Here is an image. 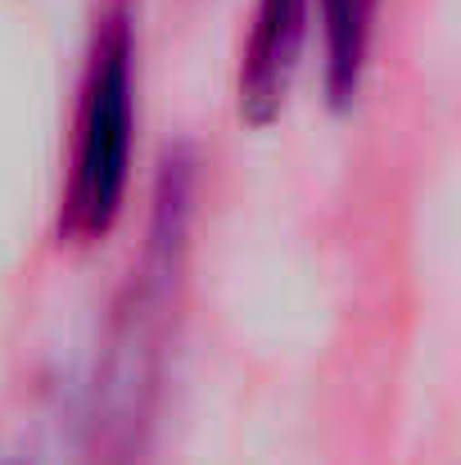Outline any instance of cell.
I'll return each mask as SVG.
<instances>
[{
  "label": "cell",
  "instance_id": "cell-1",
  "mask_svg": "<svg viewBox=\"0 0 461 465\" xmlns=\"http://www.w3.org/2000/svg\"><path fill=\"white\" fill-rule=\"evenodd\" d=\"M136 9L132 0H109L95 18L77 91L73 154L59 199L64 244H100L123 222L136 158Z\"/></svg>",
  "mask_w": 461,
  "mask_h": 465
},
{
  "label": "cell",
  "instance_id": "cell-2",
  "mask_svg": "<svg viewBox=\"0 0 461 465\" xmlns=\"http://www.w3.org/2000/svg\"><path fill=\"white\" fill-rule=\"evenodd\" d=\"M307 23L312 0H254L236 73V104L249 127L263 132L286 114L307 45Z\"/></svg>",
  "mask_w": 461,
  "mask_h": 465
},
{
  "label": "cell",
  "instance_id": "cell-3",
  "mask_svg": "<svg viewBox=\"0 0 461 465\" xmlns=\"http://www.w3.org/2000/svg\"><path fill=\"white\" fill-rule=\"evenodd\" d=\"M321 18V95L335 114H348L362 95L380 0H316Z\"/></svg>",
  "mask_w": 461,
  "mask_h": 465
},
{
  "label": "cell",
  "instance_id": "cell-4",
  "mask_svg": "<svg viewBox=\"0 0 461 465\" xmlns=\"http://www.w3.org/2000/svg\"><path fill=\"white\" fill-rule=\"evenodd\" d=\"M5 465H18V461H5Z\"/></svg>",
  "mask_w": 461,
  "mask_h": 465
}]
</instances>
